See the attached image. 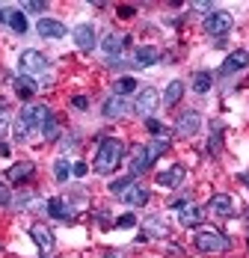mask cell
Returning <instances> with one entry per match:
<instances>
[{
  "instance_id": "1",
  "label": "cell",
  "mask_w": 249,
  "mask_h": 258,
  "mask_svg": "<svg viewBox=\"0 0 249 258\" xmlns=\"http://www.w3.org/2000/svg\"><path fill=\"white\" fill-rule=\"evenodd\" d=\"M122 155H125L122 140L104 137L101 146H98V155H95V172H98V175H110V172L122 163Z\"/></svg>"
},
{
  "instance_id": "2",
  "label": "cell",
  "mask_w": 249,
  "mask_h": 258,
  "mask_svg": "<svg viewBox=\"0 0 249 258\" xmlns=\"http://www.w3.org/2000/svg\"><path fill=\"white\" fill-rule=\"evenodd\" d=\"M193 240H196V249L199 252H225L231 246L228 234L217 232V229H208V226H199L196 234H193Z\"/></svg>"
},
{
  "instance_id": "3",
  "label": "cell",
  "mask_w": 249,
  "mask_h": 258,
  "mask_svg": "<svg viewBox=\"0 0 249 258\" xmlns=\"http://www.w3.org/2000/svg\"><path fill=\"white\" fill-rule=\"evenodd\" d=\"M18 66H21V75H27V78H39V75L48 72V56L39 53V51H24Z\"/></svg>"
},
{
  "instance_id": "4",
  "label": "cell",
  "mask_w": 249,
  "mask_h": 258,
  "mask_svg": "<svg viewBox=\"0 0 249 258\" xmlns=\"http://www.w3.org/2000/svg\"><path fill=\"white\" fill-rule=\"evenodd\" d=\"M21 119H24L30 128H45L50 119H53V113H50V107H45V104H27L24 110H21Z\"/></svg>"
},
{
  "instance_id": "5",
  "label": "cell",
  "mask_w": 249,
  "mask_h": 258,
  "mask_svg": "<svg viewBox=\"0 0 249 258\" xmlns=\"http://www.w3.org/2000/svg\"><path fill=\"white\" fill-rule=\"evenodd\" d=\"M157 104H160V95H157V89H151V86H146V89H140V92H137V101H134V110H137L140 116H146V119H151V113L157 110Z\"/></svg>"
},
{
  "instance_id": "6",
  "label": "cell",
  "mask_w": 249,
  "mask_h": 258,
  "mask_svg": "<svg viewBox=\"0 0 249 258\" xmlns=\"http://www.w3.org/2000/svg\"><path fill=\"white\" fill-rule=\"evenodd\" d=\"M231 24H234V18L228 15V12H211L208 18H205V30L211 33V36H225L228 30H231Z\"/></svg>"
},
{
  "instance_id": "7",
  "label": "cell",
  "mask_w": 249,
  "mask_h": 258,
  "mask_svg": "<svg viewBox=\"0 0 249 258\" xmlns=\"http://www.w3.org/2000/svg\"><path fill=\"white\" fill-rule=\"evenodd\" d=\"M202 125V116L196 110H184L178 119H175V134H181V137H193Z\"/></svg>"
},
{
  "instance_id": "8",
  "label": "cell",
  "mask_w": 249,
  "mask_h": 258,
  "mask_svg": "<svg viewBox=\"0 0 249 258\" xmlns=\"http://www.w3.org/2000/svg\"><path fill=\"white\" fill-rule=\"evenodd\" d=\"M202 220H205V208H199V205H184L178 211V223L184 229H199Z\"/></svg>"
},
{
  "instance_id": "9",
  "label": "cell",
  "mask_w": 249,
  "mask_h": 258,
  "mask_svg": "<svg viewBox=\"0 0 249 258\" xmlns=\"http://www.w3.org/2000/svg\"><path fill=\"white\" fill-rule=\"evenodd\" d=\"M184 175H187V169H184L181 163H175L172 169H166V172H157V184H160V187H166V190H175V187H181Z\"/></svg>"
},
{
  "instance_id": "10",
  "label": "cell",
  "mask_w": 249,
  "mask_h": 258,
  "mask_svg": "<svg viewBox=\"0 0 249 258\" xmlns=\"http://www.w3.org/2000/svg\"><path fill=\"white\" fill-rule=\"evenodd\" d=\"M208 211L217 214V217H231V214H234V199H231L228 193H217V196H211Z\"/></svg>"
},
{
  "instance_id": "11",
  "label": "cell",
  "mask_w": 249,
  "mask_h": 258,
  "mask_svg": "<svg viewBox=\"0 0 249 258\" xmlns=\"http://www.w3.org/2000/svg\"><path fill=\"white\" fill-rule=\"evenodd\" d=\"M125 205H131V208H140V205H146L149 202V190L143 187V184H131V187H125V193L119 196Z\"/></svg>"
},
{
  "instance_id": "12",
  "label": "cell",
  "mask_w": 249,
  "mask_h": 258,
  "mask_svg": "<svg viewBox=\"0 0 249 258\" xmlns=\"http://www.w3.org/2000/svg\"><path fill=\"white\" fill-rule=\"evenodd\" d=\"M36 30H39V36H45V39H63V36L69 33V27L63 24V21H53V18H42V21L36 24Z\"/></svg>"
},
{
  "instance_id": "13",
  "label": "cell",
  "mask_w": 249,
  "mask_h": 258,
  "mask_svg": "<svg viewBox=\"0 0 249 258\" xmlns=\"http://www.w3.org/2000/svg\"><path fill=\"white\" fill-rule=\"evenodd\" d=\"M30 234H33V240H36V246H39L42 252H50L53 243H56V240H53V232H50L48 226H42V223H36V226L30 229Z\"/></svg>"
},
{
  "instance_id": "14",
  "label": "cell",
  "mask_w": 249,
  "mask_h": 258,
  "mask_svg": "<svg viewBox=\"0 0 249 258\" xmlns=\"http://www.w3.org/2000/svg\"><path fill=\"white\" fill-rule=\"evenodd\" d=\"M0 24L12 27L15 33H27V18L18 9H0Z\"/></svg>"
},
{
  "instance_id": "15",
  "label": "cell",
  "mask_w": 249,
  "mask_h": 258,
  "mask_svg": "<svg viewBox=\"0 0 249 258\" xmlns=\"http://www.w3.org/2000/svg\"><path fill=\"white\" fill-rule=\"evenodd\" d=\"M151 169V160L146 146H134V157H131V175H143Z\"/></svg>"
},
{
  "instance_id": "16",
  "label": "cell",
  "mask_w": 249,
  "mask_h": 258,
  "mask_svg": "<svg viewBox=\"0 0 249 258\" xmlns=\"http://www.w3.org/2000/svg\"><path fill=\"white\" fill-rule=\"evenodd\" d=\"M157 59H160V51L154 45H143V48H137V53H134V66L137 69H149Z\"/></svg>"
},
{
  "instance_id": "17",
  "label": "cell",
  "mask_w": 249,
  "mask_h": 258,
  "mask_svg": "<svg viewBox=\"0 0 249 258\" xmlns=\"http://www.w3.org/2000/svg\"><path fill=\"white\" fill-rule=\"evenodd\" d=\"M246 66H249V51H231L223 62V75H234V72H240Z\"/></svg>"
},
{
  "instance_id": "18",
  "label": "cell",
  "mask_w": 249,
  "mask_h": 258,
  "mask_svg": "<svg viewBox=\"0 0 249 258\" xmlns=\"http://www.w3.org/2000/svg\"><path fill=\"white\" fill-rule=\"evenodd\" d=\"M75 42L80 51H92L95 48V30L92 24H77L75 27Z\"/></svg>"
},
{
  "instance_id": "19",
  "label": "cell",
  "mask_w": 249,
  "mask_h": 258,
  "mask_svg": "<svg viewBox=\"0 0 249 258\" xmlns=\"http://www.w3.org/2000/svg\"><path fill=\"white\" fill-rule=\"evenodd\" d=\"M12 89H15V95H18L21 101H30V98L36 95V80L27 78V75H18V78L12 80Z\"/></svg>"
},
{
  "instance_id": "20",
  "label": "cell",
  "mask_w": 249,
  "mask_h": 258,
  "mask_svg": "<svg viewBox=\"0 0 249 258\" xmlns=\"http://www.w3.org/2000/svg\"><path fill=\"white\" fill-rule=\"evenodd\" d=\"M33 172H36V166H33L30 160H21V163H15V166H9V172H6V178L12 181V184H21V181L33 178Z\"/></svg>"
},
{
  "instance_id": "21",
  "label": "cell",
  "mask_w": 249,
  "mask_h": 258,
  "mask_svg": "<svg viewBox=\"0 0 249 258\" xmlns=\"http://www.w3.org/2000/svg\"><path fill=\"white\" fill-rule=\"evenodd\" d=\"M128 110H131V104L125 101V98H119V95H113V98L104 101V116L107 119H122Z\"/></svg>"
},
{
  "instance_id": "22",
  "label": "cell",
  "mask_w": 249,
  "mask_h": 258,
  "mask_svg": "<svg viewBox=\"0 0 249 258\" xmlns=\"http://www.w3.org/2000/svg\"><path fill=\"white\" fill-rule=\"evenodd\" d=\"M48 214L53 217V220H72V208H69L66 199H59V196L48 199Z\"/></svg>"
},
{
  "instance_id": "23",
  "label": "cell",
  "mask_w": 249,
  "mask_h": 258,
  "mask_svg": "<svg viewBox=\"0 0 249 258\" xmlns=\"http://www.w3.org/2000/svg\"><path fill=\"white\" fill-rule=\"evenodd\" d=\"M181 95H184V83H181V80H172V83L166 86V92H163L160 104H163V107H175V104L181 101Z\"/></svg>"
},
{
  "instance_id": "24",
  "label": "cell",
  "mask_w": 249,
  "mask_h": 258,
  "mask_svg": "<svg viewBox=\"0 0 249 258\" xmlns=\"http://www.w3.org/2000/svg\"><path fill=\"white\" fill-rule=\"evenodd\" d=\"M166 149H169V137H160V140H151L149 146H146V152H149V160L154 163V160H157V157L163 155Z\"/></svg>"
},
{
  "instance_id": "25",
  "label": "cell",
  "mask_w": 249,
  "mask_h": 258,
  "mask_svg": "<svg viewBox=\"0 0 249 258\" xmlns=\"http://www.w3.org/2000/svg\"><path fill=\"white\" fill-rule=\"evenodd\" d=\"M122 42H128V39H122V36H116V33H110L107 39H104V51H107V56H119V51H122Z\"/></svg>"
},
{
  "instance_id": "26",
  "label": "cell",
  "mask_w": 249,
  "mask_h": 258,
  "mask_svg": "<svg viewBox=\"0 0 249 258\" xmlns=\"http://www.w3.org/2000/svg\"><path fill=\"white\" fill-rule=\"evenodd\" d=\"M146 234H154V237H166L169 229H166V223L163 220H157V217H149L146 220Z\"/></svg>"
},
{
  "instance_id": "27",
  "label": "cell",
  "mask_w": 249,
  "mask_h": 258,
  "mask_svg": "<svg viewBox=\"0 0 249 258\" xmlns=\"http://www.w3.org/2000/svg\"><path fill=\"white\" fill-rule=\"evenodd\" d=\"M211 83H214V78H211L208 72H196V78H193V92L205 95V92L211 89Z\"/></svg>"
},
{
  "instance_id": "28",
  "label": "cell",
  "mask_w": 249,
  "mask_h": 258,
  "mask_svg": "<svg viewBox=\"0 0 249 258\" xmlns=\"http://www.w3.org/2000/svg\"><path fill=\"white\" fill-rule=\"evenodd\" d=\"M113 92H116L119 98H125L128 92H137V80H134V78H122V80H116V86H113Z\"/></svg>"
},
{
  "instance_id": "29",
  "label": "cell",
  "mask_w": 249,
  "mask_h": 258,
  "mask_svg": "<svg viewBox=\"0 0 249 258\" xmlns=\"http://www.w3.org/2000/svg\"><path fill=\"white\" fill-rule=\"evenodd\" d=\"M27 134H30V125H27L24 119L18 116V119H15V125H12V137H15L18 143H24V140H27Z\"/></svg>"
},
{
  "instance_id": "30",
  "label": "cell",
  "mask_w": 249,
  "mask_h": 258,
  "mask_svg": "<svg viewBox=\"0 0 249 258\" xmlns=\"http://www.w3.org/2000/svg\"><path fill=\"white\" fill-rule=\"evenodd\" d=\"M131 184H134V175L113 181V184H110V193H113V196H122V193H125V187H131Z\"/></svg>"
},
{
  "instance_id": "31",
  "label": "cell",
  "mask_w": 249,
  "mask_h": 258,
  "mask_svg": "<svg viewBox=\"0 0 249 258\" xmlns=\"http://www.w3.org/2000/svg\"><path fill=\"white\" fill-rule=\"evenodd\" d=\"M53 175H56V181H66L69 175H72V166H69L66 160H56V166H53Z\"/></svg>"
},
{
  "instance_id": "32",
  "label": "cell",
  "mask_w": 249,
  "mask_h": 258,
  "mask_svg": "<svg viewBox=\"0 0 249 258\" xmlns=\"http://www.w3.org/2000/svg\"><path fill=\"white\" fill-rule=\"evenodd\" d=\"M146 128H149L151 134H157V137H169V134H166V131H163V125H160V122H157V119H146Z\"/></svg>"
},
{
  "instance_id": "33",
  "label": "cell",
  "mask_w": 249,
  "mask_h": 258,
  "mask_svg": "<svg viewBox=\"0 0 249 258\" xmlns=\"http://www.w3.org/2000/svg\"><path fill=\"white\" fill-rule=\"evenodd\" d=\"M116 226H119V229H131V226H137V217H134V214H125V217L116 220Z\"/></svg>"
},
{
  "instance_id": "34",
  "label": "cell",
  "mask_w": 249,
  "mask_h": 258,
  "mask_svg": "<svg viewBox=\"0 0 249 258\" xmlns=\"http://www.w3.org/2000/svg\"><path fill=\"white\" fill-rule=\"evenodd\" d=\"M21 9H24V12H45V3H39V0H27Z\"/></svg>"
},
{
  "instance_id": "35",
  "label": "cell",
  "mask_w": 249,
  "mask_h": 258,
  "mask_svg": "<svg viewBox=\"0 0 249 258\" xmlns=\"http://www.w3.org/2000/svg\"><path fill=\"white\" fill-rule=\"evenodd\" d=\"M42 134H45V137H48V140H53V137H56V119H50L48 125H45V128H42Z\"/></svg>"
},
{
  "instance_id": "36",
  "label": "cell",
  "mask_w": 249,
  "mask_h": 258,
  "mask_svg": "<svg viewBox=\"0 0 249 258\" xmlns=\"http://www.w3.org/2000/svg\"><path fill=\"white\" fill-rule=\"evenodd\" d=\"M72 104H75L77 110H86V107H89V98H83V95H75V98H72Z\"/></svg>"
},
{
  "instance_id": "37",
  "label": "cell",
  "mask_w": 249,
  "mask_h": 258,
  "mask_svg": "<svg viewBox=\"0 0 249 258\" xmlns=\"http://www.w3.org/2000/svg\"><path fill=\"white\" fill-rule=\"evenodd\" d=\"M86 169H89L86 163H75V166H72V172H75L77 178H83V175H86Z\"/></svg>"
},
{
  "instance_id": "38",
  "label": "cell",
  "mask_w": 249,
  "mask_h": 258,
  "mask_svg": "<svg viewBox=\"0 0 249 258\" xmlns=\"http://www.w3.org/2000/svg\"><path fill=\"white\" fill-rule=\"evenodd\" d=\"M9 199H12V196H9V187L0 184V205H9Z\"/></svg>"
},
{
  "instance_id": "39",
  "label": "cell",
  "mask_w": 249,
  "mask_h": 258,
  "mask_svg": "<svg viewBox=\"0 0 249 258\" xmlns=\"http://www.w3.org/2000/svg\"><path fill=\"white\" fill-rule=\"evenodd\" d=\"M119 15H122V18H131V15H134V9H131V6H119Z\"/></svg>"
},
{
  "instance_id": "40",
  "label": "cell",
  "mask_w": 249,
  "mask_h": 258,
  "mask_svg": "<svg viewBox=\"0 0 249 258\" xmlns=\"http://www.w3.org/2000/svg\"><path fill=\"white\" fill-rule=\"evenodd\" d=\"M104 258H122V252H116V249H110V252H104Z\"/></svg>"
},
{
  "instance_id": "41",
  "label": "cell",
  "mask_w": 249,
  "mask_h": 258,
  "mask_svg": "<svg viewBox=\"0 0 249 258\" xmlns=\"http://www.w3.org/2000/svg\"><path fill=\"white\" fill-rule=\"evenodd\" d=\"M9 155V146H6V143H0V157H6Z\"/></svg>"
},
{
  "instance_id": "42",
  "label": "cell",
  "mask_w": 249,
  "mask_h": 258,
  "mask_svg": "<svg viewBox=\"0 0 249 258\" xmlns=\"http://www.w3.org/2000/svg\"><path fill=\"white\" fill-rule=\"evenodd\" d=\"M246 184H249V175H246Z\"/></svg>"
}]
</instances>
